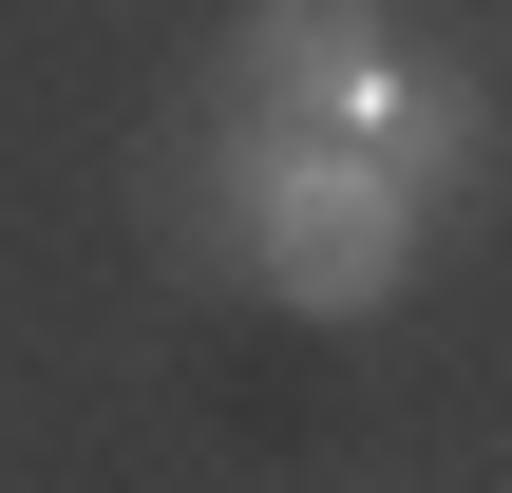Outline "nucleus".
<instances>
[{
  "label": "nucleus",
  "instance_id": "f257e3e1",
  "mask_svg": "<svg viewBox=\"0 0 512 493\" xmlns=\"http://www.w3.org/2000/svg\"><path fill=\"white\" fill-rule=\"evenodd\" d=\"M380 76V0H247L228 19V95H342Z\"/></svg>",
  "mask_w": 512,
  "mask_h": 493
}]
</instances>
